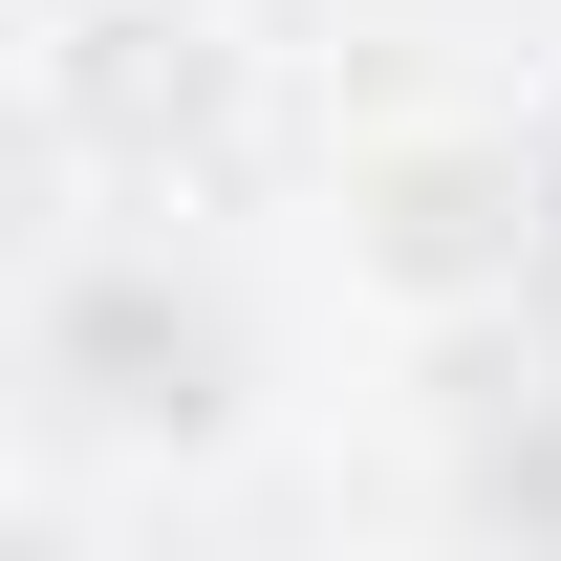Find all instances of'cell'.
Listing matches in <instances>:
<instances>
[{
    "label": "cell",
    "mask_w": 561,
    "mask_h": 561,
    "mask_svg": "<svg viewBox=\"0 0 561 561\" xmlns=\"http://www.w3.org/2000/svg\"><path fill=\"white\" fill-rule=\"evenodd\" d=\"M324 260H346L367 324H496L518 280H540V151L496 130V108H411V130H367L324 173Z\"/></svg>",
    "instance_id": "obj_1"
},
{
    "label": "cell",
    "mask_w": 561,
    "mask_h": 561,
    "mask_svg": "<svg viewBox=\"0 0 561 561\" xmlns=\"http://www.w3.org/2000/svg\"><path fill=\"white\" fill-rule=\"evenodd\" d=\"M389 561H496V540H389Z\"/></svg>",
    "instance_id": "obj_4"
},
{
    "label": "cell",
    "mask_w": 561,
    "mask_h": 561,
    "mask_svg": "<svg viewBox=\"0 0 561 561\" xmlns=\"http://www.w3.org/2000/svg\"><path fill=\"white\" fill-rule=\"evenodd\" d=\"M216 87H238L216 0H44V44H22V130L66 151V173H151Z\"/></svg>",
    "instance_id": "obj_3"
},
{
    "label": "cell",
    "mask_w": 561,
    "mask_h": 561,
    "mask_svg": "<svg viewBox=\"0 0 561 561\" xmlns=\"http://www.w3.org/2000/svg\"><path fill=\"white\" fill-rule=\"evenodd\" d=\"M44 389H66V432H108L130 476H216L238 432H260V367H238V324L216 302H173L151 260H108L44 324Z\"/></svg>",
    "instance_id": "obj_2"
}]
</instances>
